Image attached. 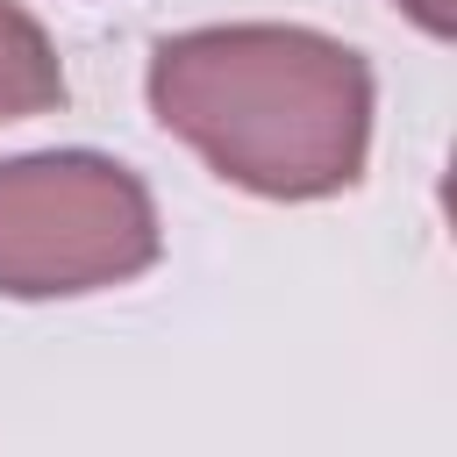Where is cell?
Listing matches in <instances>:
<instances>
[{
  "label": "cell",
  "instance_id": "6da1fadb",
  "mask_svg": "<svg viewBox=\"0 0 457 457\" xmlns=\"http://www.w3.org/2000/svg\"><path fill=\"white\" fill-rule=\"evenodd\" d=\"M150 107L221 179L271 200H314L364 171L371 71L314 29H193L157 43Z\"/></svg>",
  "mask_w": 457,
  "mask_h": 457
},
{
  "label": "cell",
  "instance_id": "7a4b0ae2",
  "mask_svg": "<svg viewBox=\"0 0 457 457\" xmlns=\"http://www.w3.org/2000/svg\"><path fill=\"white\" fill-rule=\"evenodd\" d=\"M157 257L150 193L86 150L0 164V293H93Z\"/></svg>",
  "mask_w": 457,
  "mask_h": 457
},
{
  "label": "cell",
  "instance_id": "3957f363",
  "mask_svg": "<svg viewBox=\"0 0 457 457\" xmlns=\"http://www.w3.org/2000/svg\"><path fill=\"white\" fill-rule=\"evenodd\" d=\"M57 93H64V71H57L50 36H43L14 0H0V121L43 114Z\"/></svg>",
  "mask_w": 457,
  "mask_h": 457
},
{
  "label": "cell",
  "instance_id": "277c9868",
  "mask_svg": "<svg viewBox=\"0 0 457 457\" xmlns=\"http://www.w3.org/2000/svg\"><path fill=\"white\" fill-rule=\"evenodd\" d=\"M400 7H407L428 36H450V0H400Z\"/></svg>",
  "mask_w": 457,
  "mask_h": 457
}]
</instances>
